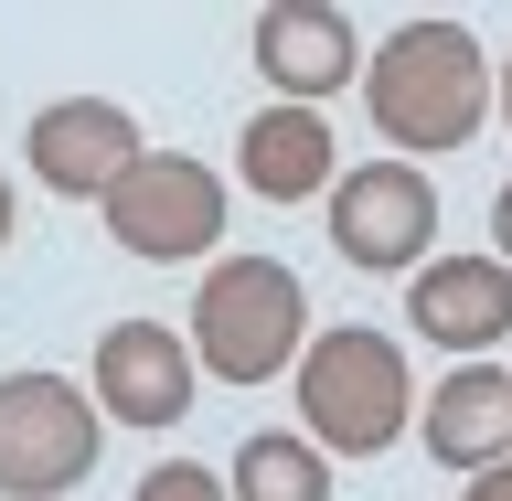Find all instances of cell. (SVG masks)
Masks as SVG:
<instances>
[{
	"label": "cell",
	"instance_id": "cell-1",
	"mask_svg": "<svg viewBox=\"0 0 512 501\" xmlns=\"http://www.w3.org/2000/svg\"><path fill=\"white\" fill-rule=\"evenodd\" d=\"M363 107L395 150H459L491 118V64L470 22H395V43L363 54Z\"/></svg>",
	"mask_w": 512,
	"mask_h": 501
},
{
	"label": "cell",
	"instance_id": "cell-2",
	"mask_svg": "<svg viewBox=\"0 0 512 501\" xmlns=\"http://www.w3.org/2000/svg\"><path fill=\"white\" fill-rule=\"evenodd\" d=\"M299 352H310V288L288 256H224L203 299H192V363L214 384H278L299 374Z\"/></svg>",
	"mask_w": 512,
	"mask_h": 501
},
{
	"label": "cell",
	"instance_id": "cell-3",
	"mask_svg": "<svg viewBox=\"0 0 512 501\" xmlns=\"http://www.w3.org/2000/svg\"><path fill=\"white\" fill-rule=\"evenodd\" d=\"M406 416H416V384H406V342L395 331L342 320V331H320L299 352V427H310L320 459H384L406 438Z\"/></svg>",
	"mask_w": 512,
	"mask_h": 501
},
{
	"label": "cell",
	"instance_id": "cell-4",
	"mask_svg": "<svg viewBox=\"0 0 512 501\" xmlns=\"http://www.w3.org/2000/svg\"><path fill=\"white\" fill-rule=\"evenodd\" d=\"M107 416L64 374H0V501H54L96 470Z\"/></svg>",
	"mask_w": 512,
	"mask_h": 501
},
{
	"label": "cell",
	"instance_id": "cell-5",
	"mask_svg": "<svg viewBox=\"0 0 512 501\" xmlns=\"http://www.w3.org/2000/svg\"><path fill=\"white\" fill-rule=\"evenodd\" d=\"M107 235H118L128 256H150V267H171V256H214L224 182L203 171V160H182V150H139L128 182L107 192Z\"/></svg>",
	"mask_w": 512,
	"mask_h": 501
},
{
	"label": "cell",
	"instance_id": "cell-6",
	"mask_svg": "<svg viewBox=\"0 0 512 501\" xmlns=\"http://www.w3.org/2000/svg\"><path fill=\"white\" fill-rule=\"evenodd\" d=\"M427 235H438V182L416 160H363L331 182V246L374 278H416L427 267Z\"/></svg>",
	"mask_w": 512,
	"mask_h": 501
},
{
	"label": "cell",
	"instance_id": "cell-7",
	"mask_svg": "<svg viewBox=\"0 0 512 501\" xmlns=\"http://www.w3.org/2000/svg\"><path fill=\"white\" fill-rule=\"evenodd\" d=\"M32 150V182L64 192V203H107L128 182V160H139V118H128L118 96H54L43 118L22 128Z\"/></svg>",
	"mask_w": 512,
	"mask_h": 501
},
{
	"label": "cell",
	"instance_id": "cell-8",
	"mask_svg": "<svg viewBox=\"0 0 512 501\" xmlns=\"http://www.w3.org/2000/svg\"><path fill=\"white\" fill-rule=\"evenodd\" d=\"M192 342L171 320H107L96 331V406L118 427H182L192 416Z\"/></svg>",
	"mask_w": 512,
	"mask_h": 501
},
{
	"label": "cell",
	"instance_id": "cell-9",
	"mask_svg": "<svg viewBox=\"0 0 512 501\" xmlns=\"http://www.w3.org/2000/svg\"><path fill=\"white\" fill-rule=\"evenodd\" d=\"M256 75L288 107H320V96H342L363 75V32L331 0H278V11H256Z\"/></svg>",
	"mask_w": 512,
	"mask_h": 501
},
{
	"label": "cell",
	"instance_id": "cell-10",
	"mask_svg": "<svg viewBox=\"0 0 512 501\" xmlns=\"http://www.w3.org/2000/svg\"><path fill=\"white\" fill-rule=\"evenodd\" d=\"M406 320L448 352H491L512 331V267L502 256H427L406 278Z\"/></svg>",
	"mask_w": 512,
	"mask_h": 501
},
{
	"label": "cell",
	"instance_id": "cell-11",
	"mask_svg": "<svg viewBox=\"0 0 512 501\" xmlns=\"http://www.w3.org/2000/svg\"><path fill=\"white\" fill-rule=\"evenodd\" d=\"M235 171H246L256 203H310V192L342 182V150H331L320 107H256L246 139H235Z\"/></svg>",
	"mask_w": 512,
	"mask_h": 501
},
{
	"label": "cell",
	"instance_id": "cell-12",
	"mask_svg": "<svg viewBox=\"0 0 512 501\" xmlns=\"http://www.w3.org/2000/svg\"><path fill=\"white\" fill-rule=\"evenodd\" d=\"M427 459L438 470H491V459H512V374L502 363H459V374L427 395Z\"/></svg>",
	"mask_w": 512,
	"mask_h": 501
},
{
	"label": "cell",
	"instance_id": "cell-13",
	"mask_svg": "<svg viewBox=\"0 0 512 501\" xmlns=\"http://www.w3.org/2000/svg\"><path fill=\"white\" fill-rule=\"evenodd\" d=\"M235 501H331V459H320L310 438H278V427H256L246 448H235V480H224Z\"/></svg>",
	"mask_w": 512,
	"mask_h": 501
},
{
	"label": "cell",
	"instance_id": "cell-14",
	"mask_svg": "<svg viewBox=\"0 0 512 501\" xmlns=\"http://www.w3.org/2000/svg\"><path fill=\"white\" fill-rule=\"evenodd\" d=\"M139 501H235V491H224L203 459H160V470L139 480Z\"/></svg>",
	"mask_w": 512,
	"mask_h": 501
},
{
	"label": "cell",
	"instance_id": "cell-15",
	"mask_svg": "<svg viewBox=\"0 0 512 501\" xmlns=\"http://www.w3.org/2000/svg\"><path fill=\"white\" fill-rule=\"evenodd\" d=\"M491 256H502V267H512V182L491 192Z\"/></svg>",
	"mask_w": 512,
	"mask_h": 501
},
{
	"label": "cell",
	"instance_id": "cell-16",
	"mask_svg": "<svg viewBox=\"0 0 512 501\" xmlns=\"http://www.w3.org/2000/svg\"><path fill=\"white\" fill-rule=\"evenodd\" d=\"M459 501H512V459H491V470H480V480H470Z\"/></svg>",
	"mask_w": 512,
	"mask_h": 501
},
{
	"label": "cell",
	"instance_id": "cell-17",
	"mask_svg": "<svg viewBox=\"0 0 512 501\" xmlns=\"http://www.w3.org/2000/svg\"><path fill=\"white\" fill-rule=\"evenodd\" d=\"M11 224H22V203H11V182H0V246H11Z\"/></svg>",
	"mask_w": 512,
	"mask_h": 501
},
{
	"label": "cell",
	"instance_id": "cell-18",
	"mask_svg": "<svg viewBox=\"0 0 512 501\" xmlns=\"http://www.w3.org/2000/svg\"><path fill=\"white\" fill-rule=\"evenodd\" d=\"M502 118H512V64H502Z\"/></svg>",
	"mask_w": 512,
	"mask_h": 501
}]
</instances>
